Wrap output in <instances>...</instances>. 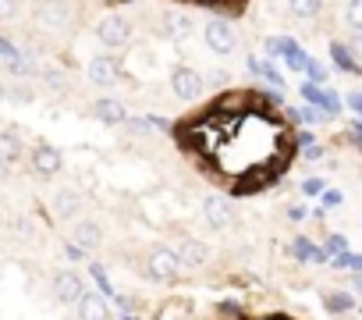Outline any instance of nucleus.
<instances>
[{"label": "nucleus", "mask_w": 362, "mask_h": 320, "mask_svg": "<svg viewBox=\"0 0 362 320\" xmlns=\"http://www.w3.org/2000/svg\"><path fill=\"white\" fill-rule=\"evenodd\" d=\"M206 47H210L214 54H221V57H231L235 47H238V33H235V25L224 22V18H214V22L206 25Z\"/></svg>", "instance_id": "f257e3e1"}, {"label": "nucleus", "mask_w": 362, "mask_h": 320, "mask_svg": "<svg viewBox=\"0 0 362 320\" xmlns=\"http://www.w3.org/2000/svg\"><path fill=\"white\" fill-rule=\"evenodd\" d=\"M146 267H149V278H153V281H174V278L181 274V260H177V253L167 249V246H156V249L149 253Z\"/></svg>", "instance_id": "f03ea898"}, {"label": "nucleus", "mask_w": 362, "mask_h": 320, "mask_svg": "<svg viewBox=\"0 0 362 320\" xmlns=\"http://www.w3.org/2000/svg\"><path fill=\"white\" fill-rule=\"evenodd\" d=\"M128 36H132V25H128V18H121V15H107L100 25H96V40L103 43V47H124L128 43Z\"/></svg>", "instance_id": "7ed1b4c3"}, {"label": "nucleus", "mask_w": 362, "mask_h": 320, "mask_svg": "<svg viewBox=\"0 0 362 320\" xmlns=\"http://www.w3.org/2000/svg\"><path fill=\"white\" fill-rule=\"evenodd\" d=\"M170 86H174V93H177L181 100H196V96L203 93V75H199L196 68H189V64H181V68H174Z\"/></svg>", "instance_id": "20e7f679"}, {"label": "nucleus", "mask_w": 362, "mask_h": 320, "mask_svg": "<svg viewBox=\"0 0 362 320\" xmlns=\"http://www.w3.org/2000/svg\"><path fill=\"white\" fill-rule=\"evenodd\" d=\"M86 72H89V82H93V86H100V89H110V86H117V79H121L117 61H114V57H107V54H103V57H93Z\"/></svg>", "instance_id": "39448f33"}, {"label": "nucleus", "mask_w": 362, "mask_h": 320, "mask_svg": "<svg viewBox=\"0 0 362 320\" xmlns=\"http://www.w3.org/2000/svg\"><path fill=\"white\" fill-rule=\"evenodd\" d=\"M203 214H206V224H210V228H217V232L235 224V210H231V203H228L224 196H206Z\"/></svg>", "instance_id": "423d86ee"}, {"label": "nucleus", "mask_w": 362, "mask_h": 320, "mask_svg": "<svg viewBox=\"0 0 362 320\" xmlns=\"http://www.w3.org/2000/svg\"><path fill=\"white\" fill-rule=\"evenodd\" d=\"M54 295H57V302H78L86 295V285L78 274L61 270V274H54Z\"/></svg>", "instance_id": "0eeeda50"}, {"label": "nucleus", "mask_w": 362, "mask_h": 320, "mask_svg": "<svg viewBox=\"0 0 362 320\" xmlns=\"http://www.w3.org/2000/svg\"><path fill=\"white\" fill-rule=\"evenodd\" d=\"M177 260H181V267H206L210 263V249H206V242H199V239H185V242H177Z\"/></svg>", "instance_id": "6e6552de"}, {"label": "nucleus", "mask_w": 362, "mask_h": 320, "mask_svg": "<svg viewBox=\"0 0 362 320\" xmlns=\"http://www.w3.org/2000/svg\"><path fill=\"white\" fill-rule=\"evenodd\" d=\"M71 242H75L82 253H93V249L103 246V228H100L96 221H78L75 232H71Z\"/></svg>", "instance_id": "1a4fd4ad"}, {"label": "nucleus", "mask_w": 362, "mask_h": 320, "mask_svg": "<svg viewBox=\"0 0 362 320\" xmlns=\"http://www.w3.org/2000/svg\"><path fill=\"white\" fill-rule=\"evenodd\" d=\"M68 4H64V0H47V4H40V25L43 29H64L68 25Z\"/></svg>", "instance_id": "9d476101"}, {"label": "nucleus", "mask_w": 362, "mask_h": 320, "mask_svg": "<svg viewBox=\"0 0 362 320\" xmlns=\"http://www.w3.org/2000/svg\"><path fill=\"white\" fill-rule=\"evenodd\" d=\"M75 306H78V320H110V306L103 302V295L86 292Z\"/></svg>", "instance_id": "9b49d317"}, {"label": "nucleus", "mask_w": 362, "mask_h": 320, "mask_svg": "<svg viewBox=\"0 0 362 320\" xmlns=\"http://www.w3.org/2000/svg\"><path fill=\"white\" fill-rule=\"evenodd\" d=\"M33 168L40 175H57L61 171V149L57 146H36L33 149Z\"/></svg>", "instance_id": "f8f14e48"}, {"label": "nucleus", "mask_w": 362, "mask_h": 320, "mask_svg": "<svg viewBox=\"0 0 362 320\" xmlns=\"http://www.w3.org/2000/svg\"><path fill=\"white\" fill-rule=\"evenodd\" d=\"M78 210H82L78 193H75V189H57V196H54V214H57L61 221H75Z\"/></svg>", "instance_id": "ddd939ff"}, {"label": "nucleus", "mask_w": 362, "mask_h": 320, "mask_svg": "<svg viewBox=\"0 0 362 320\" xmlns=\"http://www.w3.org/2000/svg\"><path fill=\"white\" fill-rule=\"evenodd\" d=\"M93 110H96V118H100V121H107V125H121V121L128 118V114H124V107H121L117 100H110V96L96 100V107H93Z\"/></svg>", "instance_id": "4468645a"}, {"label": "nucleus", "mask_w": 362, "mask_h": 320, "mask_svg": "<svg viewBox=\"0 0 362 320\" xmlns=\"http://www.w3.org/2000/svg\"><path fill=\"white\" fill-rule=\"evenodd\" d=\"M320 8H323V0H288V11H291V18H298V22L316 18Z\"/></svg>", "instance_id": "2eb2a0df"}, {"label": "nucleus", "mask_w": 362, "mask_h": 320, "mask_svg": "<svg viewBox=\"0 0 362 320\" xmlns=\"http://www.w3.org/2000/svg\"><path fill=\"white\" fill-rule=\"evenodd\" d=\"M22 156V142L11 135V132H0V164H15V160Z\"/></svg>", "instance_id": "dca6fc26"}, {"label": "nucleus", "mask_w": 362, "mask_h": 320, "mask_svg": "<svg viewBox=\"0 0 362 320\" xmlns=\"http://www.w3.org/2000/svg\"><path fill=\"white\" fill-rule=\"evenodd\" d=\"M302 96H305V100H313V103H320V107H323V110H330V114H337V107H341L337 93H320L316 86H302Z\"/></svg>", "instance_id": "f3484780"}, {"label": "nucleus", "mask_w": 362, "mask_h": 320, "mask_svg": "<svg viewBox=\"0 0 362 320\" xmlns=\"http://www.w3.org/2000/svg\"><path fill=\"white\" fill-rule=\"evenodd\" d=\"M291 253H295V260H309V263H313V260H323V253H320L309 239H295Z\"/></svg>", "instance_id": "a211bd4d"}, {"label": "nucleus", "mask_w": 362, "mask_h": 320, "mask_svg": "<svg viewBox=\"0 0 362 320\" xmlns=\"http://www.w3.org/2000/svg\"><path fill=\"white\" fill-rule=\"evenodd\" d=\"M344 22H348L355 33H362V0H348V8H344Z\"/></svg>", "instance_id": "6ab92c4d"}, {"label": "nucleus", "mask_w": 362, "mask_h": 320, "mask_svg": "<svg viewBox=\"0 0 362 320\" xmlns=\"http://www.w3.org/2000/svg\"><path fill=\"white\" fill-rule=\"evenodd\" d=\"M327 309H330V313H348V309H351V295H348V292L327 295Z\"/></svg>", "instance_id": "aec40b11"}, {"label": "nucleus", "mask_w": 362, "mask_h": 320, "mask_svg": "<svg viewBox=\"0 0 362 320\" xmlns=\"http://www.w3.org/2000/svg\"><path fill=\"white\" fill-rule=\"evenodd\" d=\"M0 61H8V64L22 68V54L15 50V43H8V40H0Z\"/></svg>", "instance_id": "412c9836"}, {"label": "nucleus", "mask_w": 362, "mask_h": 320, "mask_svg": "<svg viewBox=\"0 0 362 320\" xmlns=\"http://www.w3.org/2000/svg\"><path fill=\"white\" fill-rule=\"evenodd\" d=\"M267 50H270V54L291 57V54H295V40H284V36H281V40H267Z\"/></svg>", "instance_id": "4be33fe9"}, {"label": "nucleus", "mask_w": 362, "mask_h": 320, "mask_svg": "<svg viewBox=\"0 0 362 320\" xmlns=\"http://www.w3.org/2000/svg\"><path fill=\"white\" fill-rule=\"evenodd\" d=\"M327 249H330V253H344V249H348V242H344V235H330V242H327Z\"/></svg>", "instance_id": "5701e85b"}, {"label": "nucleus", "mask_w": 362, "mask_h": 320, "mask_svg": "<svg viewBox=\"0 0 362 320\" xmlns=\"http://www.w3.org/2000/svg\"><path fill=\"white\" fill-rule=\"evenodd\" d=\"M348 50H351V57H355V61H362V33H355V36H351Z\"/></svg>", "instance_id": "b1692460"}, {"label": "nucleus", "mask_w": 362, "mask_h": 320, "mask_svg": "<svg viewBox=\"0 0 362 320\" xmlns=\"http://www.w3.org/2000/svg\"><path fill=\"white\" fill-rule=\"evenodd\" d=\"M167 33H174V36H181V33H189V22L181 18V15H177V18H174V22L167 25Z\"/></svg>", "instance_id": "393cba45"}, {"label": "nucleus", "mask_w": 362, "mask_h": 320, "mask_svg": "<svg viewBox=\"0 0 362 320\" xmlns=\"http://www.w3.org/2000/svg\"><path fill=\"white\" fill-rule=\"evenodd\" d=\"M320 189H323V182H320V178H309V182L302 185V193H305V196H320Z\"/></svg>", "instance_id": "a878e982"}, {"label": "nucleus", "mask_w": 362, "mask_h": 320, "mask_svg": "<svg viewBox=\"0 0 362 320\" xmlns=\"http://www.w3.org/2000/svg\"><path fill=\"white\" fill-rule=\"evenodd\" d=\"M93 274H96V285L110 292V281H107V270H103V267H93Z\"/></svg>", "instance_id": "bb28decb"}, {"label": "nucleus", "mask_w": 362, "mask_h": 320, "mask_svg": "<svg viewBox=\"0 0 362 320\" xmlns=\"http://www.w3.org/2000/svg\"><path fill=\"white\" fill-rule=\"evenodd\" d=\"M15 15V0H0V18H8Z\"/></svg>", "instance_id": "cd10ccee"}, {"label": "nucleus", "mask_w": 362, "mask_h": 320, "mask_svg": "<svg viewBox=\"0 0 362 320\" xmlns=\"http://www.w3.org/2000/svg\"><path fill=\"white\" fill-rule=\"evenodd\" d=\"M348 103H351V110H355V114H362V93H351V96H348Z\"/></svg>", "instance_id": "c85d7f7f"}, {"label": "nucleus", "mask_w": 362, "mask_h": 320, "mask_svg": "<svg viewBox=\"0 0 362 320\" xmlns=\"http://www.w3.org/2000/svg\"><path fill=\"white\" fill-rule=\"evenodd\" d=\"M323 203H327V207H337V203H341V193H327Z\"/></svg>", "instance_id": "c756f323"}, {"label": "nucleus", "mask_w": 362, "mask_h": 320, "mask_svg": "<svg viewBox=\"0 0 362 320\" xmlns=\"http://www.w3.org/2000/svg\"><path fill=\"white\" fill-rule=\"evenodd\" d=\"M355 285H358V288H362V274H358V278H355Z\"/></svg>", "instance_id": "7c9ffc66"}]
</instances>
